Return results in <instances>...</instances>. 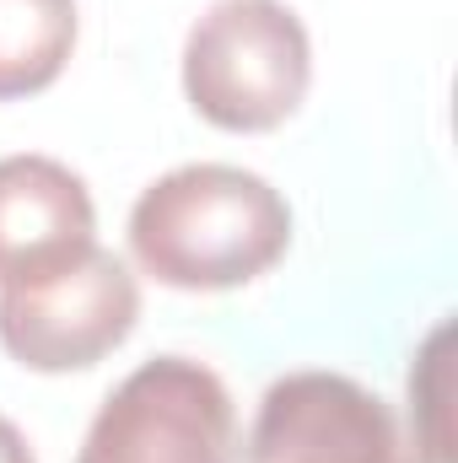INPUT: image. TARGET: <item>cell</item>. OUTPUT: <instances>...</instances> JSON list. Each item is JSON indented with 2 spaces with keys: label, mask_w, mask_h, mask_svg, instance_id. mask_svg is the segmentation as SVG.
<instances>
[{
  "label": "cell",
  "mask_w": 458,
  "mask_h": 463,
  "mask_svg": "<svg viewBox=\"0 0 458 463\" xmlns=\"http://www.w3.org/2000/svg\"><path fill=\"white\" fill-rule=\"evenodd\" d=\"M0 463H38L27 437L16 431V420H5V415H0Z\"/></svg>",
  "instance_id": "ba28073f"
},
{
  "label": "cell",
  "mask_w": 458,
  "mask_h": 463,
  "mask_svg": "<svg viewBox=\"0 0 458 463\" xmlns=\"http://www.w3.org/2000/svg\"><path fill=\"white\" fill-rule=\"evenodd\" d=\"M135 318L140 286L98 242L43 280L0 286V345L27 372H87L129 340Z\"/></svg>",
  "instance_id": "277c9868"
},
{
  "label": "cell",
  "mask_w": 458,
  "mask_h": 463,
  "mask_svg": "<svg viewBox=\"0 0 458 463\" xmlns=\"http://www.w3.org/2000/svg\"><path fill=\"white\" fill-rule=\"evenodd\" d=\"M308 81L313 43L286 0H211L184 38V98L227 135L281 129Z\"/></svg>",
  "instance_id": "7a4b0ae2"
},
{
  "label": "cell",
  "mask_w": 458,
  "mask_h": 463,
  "mask_svg": "<svg viewBox=\"0 0 458 463\" xmlns=\"http://www.w3.org/2000/svg\"><path fill=\"white\" fill-rule=\"evenodd\" d=\"M92 232L98 211L81 173L38 151L0 156V286H27L65 269L98 242Z\"/></svg>",
  "instance_id": "8992f818"
},
{
  "label": "cell",
  "mask_w": 458,
  "mask_h": 463,
  "mask_svg": "<svg viewBox=\"0 0 458 463\" xmlns=\"http://www.w3.org/2000/svg\"><path fill=\"white\" fill-rule=\"evenodd\" d=\"M248 463H426L394 410L345 372H286L264 388Z\"/></svg>",
  "instance_id": "5b68a950"
},
{
  "label": "cell",
  "mask_w": 458,
  "mask_h": 463,
  "mask_svg": "<svg viewBox=\"0 0 458 463\" xmlns=\"http://www.w3.org/2000/svg\"><path fill=\"white\" fill-rule=\"evenodd\" d=\"M232 393L189 355L140 361L87 426L76 463H232Z\"/></svg>",
  "instance_id": "3957f363"
},
{
  "label": "cell",
  "mask_w": 458,
  "mask_h": 463,
  "mask_svg": "<svg viewBox=\"0 0 458 463\" xmlns=\"http://www.w3.org/2000/svg\"><path fill=\"white\" fill-rule=\"evenodd\" d=\"M76 0H0V103L38 98L76 49Z\"/></svg>",
  "instance_id": "52a82bcc"
},
{
  "label": "cell",
  "mask_w": 458,
  "mask_h": 463,
  "mask_svg": "<svg viewBox=\"0 0 458 463\" xmlns=\"http://www.w3.org/2000/svg\"><path fill=\"white\" fill-rule=\"evenodd\" d=\"M291 248L281 189L232 162H189L140 189L129 253L140 275L173 291H232L270 275Z\"/></svg>",
  "instance_id": "6da1fadb"
}]
</instances>
